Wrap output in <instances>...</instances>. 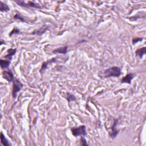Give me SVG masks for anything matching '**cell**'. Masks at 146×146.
I'll return each instance as SVG.
<instances>
[{
  "label": "cell",
  "mask_w": 146,
  "mask_h": 146,
  "mask_svg": "<svg viewBox=\"0 0 146 146\" xmlns=\"http://www.w3.org/2000/svg\"><path fill=\"white\" fill-rule=\"evenodd\" d=\"M103 74V77L106 78L110 77H119L121 75V70L118 67H112L106 70Z\"/></svg>",
  "instance_id": "6da1fadb"
},
{
  "label": "cell",
  "mask_w": 146,
  "mask_h": 146,
  "mask_svg": "<svg viewBox=\"0 0 146 146\" xmlns=\"http://www.w3.org/2000/svg\"><path fill=\"white\" fill-rule=\"evenodd\" d=\"M23 87V84L20 80L16 79L13 81V87L12 90V95L14 98L17 97V93L22 89Z\"/></svg>",
  "instance_id": "7a4b0ae2"
},
{
  "label": "cell",
  "mask_w": 146,
  "mask_h": 146,
  "mask_svg": "<svg viewBox=\"0 0 146 146\" xmlns=\"http://www.w3.org/2000/svg\"><path fill=\"white\" fill-rule=\"evenodd\" d=\"M86 128L85 126H81L78 127H74L71 129L72 135L74 136L86 135Z\"/></svg>",
  "instance_id": "3957f363"
},
{
  "label": "cell",
  "mask_w": 146,
  "mask_h": 146,
  "mask_svg": "<svg viewBox=\"0 0 146 146\" xmlns=\"http://www.w3.org/2000/svg\"><path fill=\"white\" fill-rule=\"evenodd\" d=\"M15 2H16L18 5L24 7V8H35L38 9L42 8V6H40L39 4H36L31 1H29L27 4L25 3V2L23 1H15Z\"/></svg>",
  "instance_id": "277c9868"
},
{
  "label": "cell",
  "mask_w": 146,
  "mask_h": 146,
  "mask_svg": "<svg viewBox=\"0 0 146 146\" xmlns=\"http://www.w3.org/2000/svg\"><path fill=\"white\" fill-rule=\"evenodd\" d=\"M118 121H119L118 119H115L114 121V123H113L111 126V133L110 134V137L112 139H114L116 137L119 133V131L117 130L116 128L117 124L118 123Z\"/></svg>",
  "instance_id": "5b68a950"
},
{
  "label": "cell",
  "mask_w": 146,
  "mask_h": 146,
  "mask_svg": "<svg viewBox=\"0 0 146 146\" xmlns=\"http://www.w3.org/2000/svg\"><path fill=\"white\" fill-rule=\"evenodd\" d=\"M2 75L3 77L6 80H7L8 82H13L14 81V74L13 72L11 71L10 70H6V71H4L2 73Z\"/></svg>",
  "instance_id": "8992f818"
},
{
  "label": "cell",
  "mask_w": 146,
  "mask_h": 146,
  "mask_svg": "<svg viewBox=\"0 0 146 146\" xmlns=\"http://www.w3.org/2000/svg\"><path fill=\"white\" fill-rule=\"evenodd\" d=\"M134 77H135V75L133 74V73H128V74H127L126 76L122 79L121 82L122 83L131 84L132 79L134 78Z\"/></svg>",
  "instance_id": "52a82bcc"
},
{
  "label": "cell",
  "mask_w": 146,
  "mask_h": 146,
  "mask_svg": "<svg viewBox=\"0 0 146 146\" xmlns=\"http://www.w3.org/2000/svg\"><path fill=\"white\" fill-rule=\"evenodd\" d=\"M16 51H17V49H8V54H7V55L5 56V58H6L7 60H9L11 61V60H12L13 56L15 54Z\"/></svg>",
  "instance_id": "ba28073f"
},
{
  "label": "cell",
  "mask_w": 146,
  "mask_h": 146,
  "mask_svg": "<svg viewBox=\"0 0 146 146\" xmlns=\"http://www.w3.org/2000/svg\"><path fill=\"white\" fill-rule=\"evenodd\" d=\"M53 52L54 53H60L62 54H66L67 52V46H66L65 47H62V48L56 49L53 50Z\"/></svg>",
  "instance_id": "9c48e42d"
},
{
  "label": "cell",
  "mask_w": 146,
  "mask_h": 146,
  "mask_svg": "<svg viewBox=\"0 0 146 146\" xmlns=\"http://www.w3.org/2000/svg\"><path fill=\"white\" fill-rule=\"evenodd\" d=\"M0 62H1V69H8V68L9 67L11 61L9 60H1Z\"/></svg>",
  "instance_id": "30bf717a"
},
{
  "label": "cell",
  "mask_w": 146,
  "mask_h": 146,
  "mask_svg": "<svg viewBox=\"0 0 146 146\" xmlns=\"http://www.w3.org/2000/svg\"><path fill=\"white\" fill-rule=\"evenodd\" d=\"M145 53H146V49L145 47L141 49H139L138 50H136V51H135L136 56H139L140 58H142L143 55H144Z\"/></svg>",
  "instance_id": "8fae6325"
},
{
  "label": "cell",
  "mask_w": 146,
  "mask_h": 146,
  "mask_svg": "<svg viewBox=\"0 0 146 146\" xmlns=\"http://www.w3.org/2000/svg\"><path fill=\"white\" fill-rule=\"evenodd\" d=\"M1 142L2 145H4L5 146H9V145H11L10 144V143L8 142V140L6 139L5 136L3 134V133H1Z\"/></svg>",
  "instance_id": "7c38bea8"
},
{
  "label": "cell",
  "mask_w": 146,
  "mask_h": 146,
  "mask_svg": "<svg viewBox=\"0 0 146 146\" xmlns=\"http://www.w3.org/2000/svg\"><path fill=\"white\" fill-rule=\"evenodd\" d=\"M0 3H1V8H0L1 11H8L10 10V8L8 6V5L3 3L2 1Z\"/></svg>",
  "instance_id": "4fadbf2b"
},
{
  "label": "cell",
  "mask_w": 146,
  "mask_h": 146,
  "mask_svg": "<svg viewBox=\"0 0 146 146\" xmlns=\"http://www.w3.org/2000/svg\"><path fill=\"white\" fill-rule=\"evenodd\" d=\"M75 99L76 98H75V96L73 95H71V94H67V100L69 102H71V101L75 100Z\"/></svg>",
  "instance_id": "5bb4252c"
},
{
  "label": "cell",
  "mask_w": 146,
  "mask_h": 146,
  "mask_svg": "<svg viewBox=\"0 0 146 146\" xmlns=\"http://www.w3.org/2000/svg\"><path fill=\"white\" fill-rule=\"evenodd\" d=\"M81 145H89L87 144V143L86 142V140L85 139V138L83 137V136H82V137L81 138Z\"/></svg>",
  "instance_id": "9a60e30c"
},
{
  "label": "cell",
  "mask_w": 146,
  "mask_h": 146,
  "mask_svg": "<svg viewBox=\"0 0 146 146\" xmlns=\"http://www.w3.org/2000/svg\"><path fill=\"white\" fill-rule=\"evenodd\" d=\"M142 39L143 38H135L133 39V43L134 44H135L136 43H137V42H138L142 41Z\"/></svg>",
  "instance_id": "2e32d148"
},
{
  "label": "cell",
  "mask_w": 146,
  "mask_h": 146,
  "mask_svg": "<svg viewBox=\"0 0 146 146\" xmlns=\"http://www.w3.org/2000/svg\"><path fill=\"white\" fill-rule=\"evenodd\" d=\"M19 32H20V30H19L18 29H14L12 31H11V32L10 33V36L11 37V36H12V35L14 34H18V33H19Z\"/></svg>",
  "instance_id": "e0dca14e"
},
{
  "label": "cell",
  "mask_w": 146,
  "mask_h": 146,
  "mask_svg": "<svg viewBox=\"0 0 146 146\" xmlns=\"http://www.w3.org/2000/svg\"><path fill=\"white\" fill-rule=\"evenodd\" d=\"M14 18H17V19H19V20H21L22 21H23V22H24V20H23V18H22V17H21L20 16H19L18 14H16L15 16H14Z\"/></svg>",
  "instance_id": "ac0fdd59"
}]
</instances>
